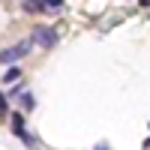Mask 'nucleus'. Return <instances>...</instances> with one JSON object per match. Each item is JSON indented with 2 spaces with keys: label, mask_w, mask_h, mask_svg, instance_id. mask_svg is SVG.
I'll return each mask as SVG.
<instances>
[{
  "label": "nucleus",
  "mask_w": 150,
  "mask_h": 150,
  "mask_svg": "<svg viewBox=\"0 0 150 150\" xmlns=\"http://www.w3.org/2000/svg\"><path fill=\"white\" fill-rule=\"evenodd\" d=\"M30 42H33V39H24V42L12 45V48H3V51H0V63H15V60L27 57V54H30Z\"/></svg>",
  "instance_id": "obj_1"
},
{
  "label": "nucleus",
  "mask_w": 150,
  "mask_h": 150,
  "mask_svg": "<svg viewBox=\"0 0 150 150\" xmlns=\"http://www.w3.org/2000/svg\"><path fill=\"white\" fill-rule=\"evenodd\" d=\"M30 39H33V42H39V45H45V48H51V45L57 42V30H54V27H45V24H39V27L33 30Z\"/></svg>",
  "instance_id": "obj_2"
},
{
  "label": "nucleus",
  "mask_w": 150,
  "mask_h": 150,
  "mask_svg": "<svg viewBox=\"0 0 150 150\" xmlns=\"http://www.w3.org/2000/svg\"><path fill=\"white\" fill-rule=\"evenodd\" d=\"M15 135H18V138H21V141H24V144H27V147H36V138H33V135H30V132H27V129H18V132H15Z\"/></svg>",
  "instance_id": "obj_3"
},
{
  "label": "nucleus",
  "mask_w": 150,
  "mask_h": 150,
  "mask_svg": "<svg viewBox=\"0 0 150 150\" xmlns=\"http://www.w3.org/2000/svg\"><path fill=\"white\" fill-rule=\"evenodd\" d=\"M18 75H21V69H18V66H12V69H9V72L3 75V81H15Z\"/></svg>",
  "instance_id": "obj_4"
},
{
  "label": "nucleus",
  "mask_w": 150,
  "mask_h": 150,
  "mask_svg": "<svg viewBox=\"0 0 150 150\" xmlns=\"http://www.w3.org/2000/svg\"><path fill=\"white\" fill-rule=\"evenodd\" d=\"M60 3H63V0H42V6H45V9H57Z\"/></svg>",
  "instance_id": "obj_5"
},
{
  "label": "nucleus",
  "mask_w": 150,
  "mask_h": 150,
  "mask_svg": "<svg viewBox=\"0 0 150 150\" xmlns=\"http://www.w3.org/2000/svg\"><path fill=\"white\" fill-rule=\"evenodd\" d=\"M0 114H6V96L0 93Z\"/></svg>",
  "instance_id": "obj_6"
},
{
  "label": "nucleus",
  "mask_w": 150,
  "mask_h": 150,
  "mask_svg": "<svg viewBox=\"0 0 150 150\" xmlns=\"http://www.w3.org/2000/svg\"><path fill=\"white\" fill-rule=\"evenodd\" d=\"M96 150H108V147H105V144H99V147H96Z\"/></svg>",
  "instance_id": "obj_7"
},
{
  "label": "nucleus",
  "mask_w": 150,
  "mask_h": 150,
  "mask_svg": "<svg viewBox=\"0 0 150 150\" xmlns=\"http://www.w3.org/2000/svg\"><path fill=\"white\" fill-rule=\"evenodd\" d=\"M141 3H150V0H141Z\"/></svg>",
  "instance_id": "obj_8"
}]
</instances>
